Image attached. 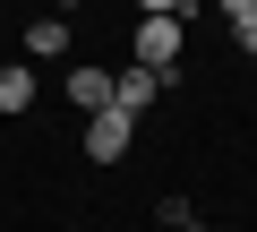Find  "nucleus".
I'll return each instance as SVG.
<instances>
[{
  "instance_id": "obj_1",
  "label": "nucleus",
  "mask_w": 257,
  "mask_h": 232,
  "mask_svg": "<svg viewBox=\"0 0 257 232\" xmlns=\"http://www.w3.org/2000/svg\"><path fill=\"white\" fill-rule=\"evenodd\" d=\"M180 43H189V18H138L128 26V60L163 69V86H180Z\"/></svg>"
},
{
  "instance_id": "obj_7",
  "label": "nucleus",
  "mask_w": 257,
  "mask_h": 232,
  "mask_svg": "<svg viewBox=\"0 0 257 232\" xmlns=\"http://www.w3.org/2000/svg\"><path fill=\"white\" fill-rule=\"evenodd\" d=\"M223 18H231V43L257 52V0H223Z\"/></svg>"
},
{
  "instance_id": "obj_3",
  "label": "nucleus",
  "mask_w": 257,
  "mask_h": 232,
  "mask_svg": "<svg viewBox=\"0 0 257 232\" xmlns=\"http://www.w3.org/2000/svg\"><path fill=\"white\" fill-rule=\"evenodd\" d=\"M155 95H163V69H146V60L111 69V103H120V112H155Z\"/></svg>"
},
{
  "instance_id": "obj_6",
  "label": "nucleus",
  "mask_w": 257,
  "mask_h": 232,
  "mask_svg": "<svg viewBox=\"0 0 257 232\" xmlns=\"http://www.w3.org/2000/svg\"><path fill=\"white\" fill-rule=\"evenodd\" d=\"M60 52H69V18L52 9V18H35V26H26V60H60Z\"/></svg>"
},
{
  "instance_id": "obj_9",
  "label": "nucleus",
  "mask_w": 257,
  "mask_h": 232,
  "mask_svg": "<svg viewBox=\"0 0 257 232\" xmlns=\"http://www.w3.org/2000/svg\"><path fill=\"white\" fill-rule=\"evenodd\" d=\"M197 0H138V18H189Z\"/></svg>"
},
{
  "instance_id": "obj_10",
  "label": "nucleus",
  "mask_w": 257,
  "mask_h": 232,
  "mask_svg": "<svg viewBox=\"0 0 257 232\" xmlns=\"http://www.w3.org/2000/svg\"><path fill=\"white\" fill-rule=\"evenodd\" d=\"M248 60H257V52H248Z\"/></svg>"
},
{
  "instance_id": "obj_8",
  "label": "nucleus",
  "mask_w": 257,
  "mask_h": 232,
  "mask_svg": "<svg viewBox=\"0 0 257 232\" xmlns=\"http://www.w3.org/2000/svg\"><path fill=\"white\" fill-rule=\"evenodd\" d=\"M155 215H163V232H197V206H189V198H163Z\"/></svg>"
},
{
  "instance_id": "obj_4",
  "label": "nucleus",
  "mask_w": 257,
  "mask_h": 232,
  "mask_svg": "<svg viewBox=\"0 0 257 232\" xmlns=\"http://www.w3.org/2000/svg\"><path fill=\"white\" fill-rule=\"evenodd\" d=\"M60 95H69V103H77V121H86V112H103V103H111V69H94V60H77V69H69V86H60Z\"/></svg>"
},
{
  "instance_id": "obj_5",
  "label": "nucleus",
  "mask_w": 257,
  "mask_h": 232,
  "mask_svg": "<svg viewBox=\"0 0 257 232\" xmlns=\"http://www.w3.org/2000/svg\"><path fill=\"white\" fill-rule=\"evenodd\" d=\"M35 95H43V86H35V69H26V60H0V112H9V121H18Z\"/></svg>"
},
{
  "instance_id": "obj_2",
  "label": "nucleus",
  "mask_w": 257,
  "mask_h": 232,
  "mask_svg": "<svg viewBox=\"0 0 257 232\" xmlns=\"http://www.w3.org/2000/svg\"><path fill=\"white\" fill-rule=\"evenodd\" d=\"M128 138H138V112H120V103L86 112V155H94V164H120V155H128Z\"/></svg>"
}]
</instances>
